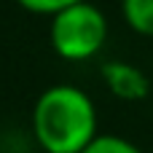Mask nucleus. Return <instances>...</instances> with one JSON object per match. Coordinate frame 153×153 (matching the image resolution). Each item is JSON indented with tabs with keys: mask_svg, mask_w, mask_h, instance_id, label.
I'll return each instance as SVG.
<instances>
[{
	"mask_svg": "<svg viewBox=\"0 0 153 153\" xmlns=\"http://www.w3.org/2000/svg\"><path fill=\"white\" fill-rule=\"evenodd\" d=\"M83 153H145L137 143L121 137V134H97L94 143Z\"/></svg>",
	"mask_w": 153,
	"mask_h": 153,
	"instance_id": "5",
	"label": "nucleus"
},
{
	"mask_svg": "<svg viewBox=\"0 0 153 153\" xmlns=\"http://www.w3.org/2000/svg\"><path fill=\"white\" fill-rule=\"evenodd\" d=\"M24 11L30 13H40V16H56L59 11L70 8V5H78L83 0H16Z\"/></svg>",
	"mask_w": 153,
	"mask_h": 153,
	"instance_id": "6",
	"label": "nucleus"
},
{
	"mask_svg": "<svg viewBox=\"0 0 153 153\" xmlns=\"http://www.w3.org/2000/svg\"><path fill=\"white\" fill-rule=\"evenodd\" d=\"M121 16L134 32L153 38V0H121Z\"/></svg>",
	"mask_w": 153,
	"mask_h": 153,
	"instance_id": "4",
	"label": "nucleus"
},
{
	"mask_svg": "<svg viewBox=\"0 0 153 153\" xmlns=\"http://www.w3.org/2000/svg\"><path fill=\"white\" fill-rule=\"evenodd\" d=\"M108 35H110L108 16L91 0H83L78 5L59 11L56 16H51V24H48L51 48L65 62H86L97 56L105 48Z\"/></svg>",
	"mask_w": 153,
	"mask_h": 153,
	"instance_id": "2",
	"label": "nucleus"
},
{
	"mask_svg": "<svg viewBox=\"0 0 153 153\" xmlns=\"http://www.w3.org/2000/svg\"><path fill=\"white\" fill-rule=\"evenodd\" d=\"M100 126L91 94L73 83L43 89L32 105V134L46 153H83Z\"/></svg>",
	"mask_w": 153,
	"mask_h": 153,
	"instance_id": "1",
	"label": "nucleus"
},
{
	"mask_svg": "<svg viewBox=\"0 0 153 153\" xmlns=\"http://www.w3.org/2000/svg\"><path fill=\"white\" fill-rule=\"evenodd\" d=\"M102 78L108 83V89L118 97V100H126V102H140L151 94V81L148 75L132 65V62H124V59H113V62H105L102 65Z\"/></svg>",
	"mask_w": 153,
	"mask_h": 153,
	"instance_id": "3",
	"label": "nucleus"
}]
</instances>
